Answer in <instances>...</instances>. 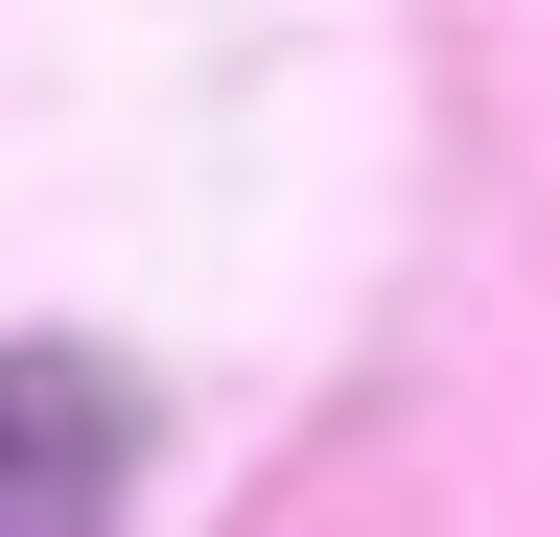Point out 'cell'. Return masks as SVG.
<instances>
[{
  "label": "cell",
  "instance_id": "1",
  "mask_svg": "<svg viewBox=\"0 0 560 537\" xmlns=\"http://www.w3.org/2000/svg\"><path fill=\"white\" fill-rule=\"evenodd\" d=\"M140 514V397L94 351H0V537H117Z\"/></svg>",
  "mask_w": 560,
  "mask_h": 537
}]
</instances>
